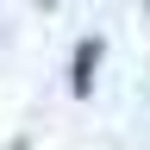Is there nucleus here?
<instances>
[{"instance_id": "obj_1", "label": "nucleus", "mask_w": 150, "mask_h": 150, "mask_svg": "<svg viewBox=\"0 0 150 150\" xmlns=\"http://www.w3.org/2000/svg\"><path fill=\"white\" fill-rule=\"evenodd\" d=\"M94 63H100V38H81V44H75V75H69V88H75V94H88V88H94Z\"/></svg>"}]
</instances>
